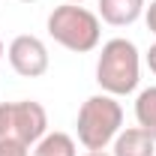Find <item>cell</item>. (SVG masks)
Listing matches in <instances>:
<instances>
[{"mask_svg": "<svg viewBox=\"0 0 156 156\" xmlns=\"http://www.w3.org/2000/svg\"><path fill=\"white\" fill-rule=\"evenodd\" d=\"M138 81H141V54L132 39L114 36L108 39L99 51L96 60V84L102 93L111 96H129L135 93Z\"/></svg>", "mask_w": 156, "mask_h": 156, "instance_id": "1", "label": "cell"}, {"mask_svg": "<svg viewBox=\"0 0 156 156\" xmlns=\"http://www.w3.org/2000/svg\"><path fill=\"white\" fill-rule=\"evenodd\" d=\"M123 129V105L111 93L87 96L75 117V135L84 150H105Z\"/></svg>", "mask_w": 156, "mask_h": 156, "instance_id": "2", "label": "cell"}, {"mask_svg": "<svg viewBox=\"0 0 156 156\" xmlns=\"http://www.w3.org/2000/svg\"><path fill=\"white\" fill-rule=\"evenodd\" d=\"M48 36L66 51L75 54H87L93 51L102 39V21L96 12H90L81 3H60L48 15Z\"/></svg>", "mask_w": 156, "mask_h": 156, "instance_id": "3", "label": "cell"}, {"mask_svg": "<svg viewBox=\"0 0 156 156\" xmlns=\"http://www.w3.org/2000/svg\"><path fill=\"white\" fill-rule=\"evenodd\" d=\"M48 132V111L33 99L0 102V141L15 138L21 144L33 147Z\"/></svg>", "mask_w": 156, "mask_h": 156, "instance_id": "4", "label": "cell"}, {"mask_svg": "<svg viewBox=\"0 0 156 156\" xmlns=\"http://www.w3.org/2000/svg\"><path fill=\"white\" fill-rule=\"evenodd\" d=\"M6 57H9V66L18 72L21 78H42L48 72V48L39 36H30V33H21L9 42L6 48Z\"/></svg>", "mask_w": 156, "mask_h": 156, "instance_id": "5", "label": "cell"}, {"mask_svg": "<svg viewBox=\"0 0 156 156\" xmlns=\"http://www.w3.org/2000/svg\"><path fill=\"white\" fill-rule=\"evenodd\" d=\"M147 9V0H99V21L111 27H129L135 24Z\"/></svg>", "mask_w": 156, "mask_h": 156, "instance_id": "6", "label": "cell"}, {"mask_svg": "<svg viewBox=\"0 0 156 156\" xmlns=\"http://www.w3.org/2000/svg\"><path fill=\"white\" fill-rule=\"evenodd\" d=\"M111 156H156V141L141 126H129L111 141Z\"/></svg>", "mask_w": 156, "mask_h": 156, "instance_id": "7", "label": "cell"}, {"mask_svg": "<svg viewBox=\"0 0 156 156\" xmlns=\"http://www.w3.org/2000/svg\"><path fill=\"white\" fill-rule=\"evenodd\" d=\"M30 156H78V144L66 132H45L33 144Z\"/></svg>", "mask_w": 156, "mask_h": 156, "instance_id": "8", "label": "cell"}, {"mask_svg": "<svg viewBox=\"0 0 156 156\" xmlns=\"http://www.w3.org/2000/svg\"><path fill=\"white\" fill-rule=\"evenodd\" d=\"M135 120L144 132H150V138L156 141V84L144 87L135 96Z\"/></svg>", "mask_w": 156, "mask_h": 156, "instance_id": "9", "label": "cell"}, {"mask_svg": "<svg viewBox=\"0 0 156 156\" xmlns=\"http://www.w3.org/2000/svg\"><path fill=\"white\" fill-rule=\"evenodd\" d=\"M0 156H30V147L15 138H6V141H0Z\"/></svg>", "mask_w": 156, "mask_h": 156, "instance_id": "10", "label": "cell"}, {"mask_svg": "<svg viewBox=\"0 0 156 156\" xmlns=\"http://www.w3.org/2000/svg\"><path fill=\"white\" fill-rule=\"evenodd\" d=\"M144 21H147V30L156 36V0H150V6L144 9Z\"/></svg>", "mask_w": 156, "mask_h": 156, "instance_id": "11", "label": "cell"}, {"mask_svg": "<svg viewBox=\"0 0 156 156\" xmlns=\"http://www.w3.org/2000/svg\"><path fill=\"white\" fill-rule=\"evenodd\" d=\"M144 57H147V66H150V72L156 75V42L147 48V54H144Z\"/></svg>", "mask_w": 156, "mask_h": 156, "instance_id": "12", "label": "cell"}, {"mask_svg": "<svg viewBox=\"0 0 156 156\" xmlns=\"http://www.w3.org/2000/svg\"><path fill=\"white\" fill-rule=\"evenodd\" d=\"M84 156H111V153H108V150H87Z\"/></svg>", "mask_w": 156, "mask_h": 156, "instance_id": "13", "label": "cell"}, {"mask_svg": "<svg viewBox=\"0 0 156 156\" xmlns=\"http://www.w3.org/2000/svg\"><path fill=\"white\" fill-rule=\"evenodd\" d=\"M3 54H6V48H3V39H0V60H3Z\"/></svg>", "mask_w": 156, "mask_h": 156, "instance_id": "14", "label": "cell"}, {"mask_svg": "<svg viewBox=\"0 0 156 156\" xmlns=\"http://www.w3.org/2000/svg\"><path fill=\"white\" fill-rule=\"evenodd\" d=\"M63 3H84V0H63Z\"/></svg>", "mask_w": 156, "mask_h": 156, "instance_id": "15", "label": "cell"}, {"mask_svg": "<svg viewBox=\"0 0 156 156\" xmlns=\"http://www.w3.org/2000/svg\"><path fill=\"white\" fill-rule=\"evenodd\" d=\"M18 3H36V0H18Z\"/></svg>", "mask_w": 156, "mask_h": 156, "instance_id": "16", "label": "cell"}]
</instances>
